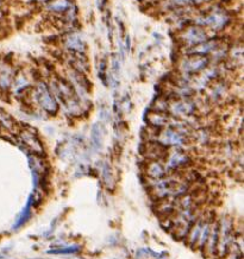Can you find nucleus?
<instances>
[{"label": "nucleus", "instance_id": "1", "mask_svg": "<svg viewBox=\"0 0 244 259\" xmlns=\"http://www.w3.org/2000/svg\"><path fill=\"white\" fill-rule=\"evenodd\" d=\"M152 186V195L156 199H178L187 193L189 183L188 181L182 180L179 176H167V177L155 180Z\"/></svg>", "mask_w": 244, "mask_h": 259}, {"label": "nucleus", "instance_id": "2", "mask_svg": "<svg viewBox=\"0 0 244 259\" xmlns=\"http://www.w3.org/2000/svg\"><path fill=\"white\" fill-rule=\"evenodd\" d=\"M195 220H197V216H195V213L193 212V208L178 209L175 218L171 220L173 221V226H171L170 229L174 232V237L178 238V239L186 238Z\"/></svg>", "mask_w": 244, "mask_h": 259}, {"label": "nucleus", "instance_id": "3", "mask_svg": "<svg viewBox=\"0 0 244 259\" xmlns=\"http://www.w3.org/2000/svg\"><path fill=\"white\" fill-rule=\"evenodd\" d=\"M217 225H218V237H217L216 251L219 253V256H224L234 242L232 221L227 216H224Z\"/></svg>", "mask_w": 244, "mask_h": 259}, {"label": "nucleus", "instance_id": "4", "mask_svg": "<svg viewBox=\"0 0 244 259\" xmlns=\"http://www.w3.org/2000/svg\"><path fill=\"white\" fill-rule=\"evenodd\" d=\"M36 98L39 105L42 106V108H44L47 112L55 113L57 111V104H56L55 98L53 97L49 89L45 87V85H38V87L36 89Z\"/></svg>", "mask_w": 244, "mask_h": 259}, {"label": "nucleus", "instance_id": "5", "mask_svg": "<svg viewBox=\"0 0 244 259\" xmlns=\"http://www.w3.org/2000/svg\"><path fill=\"white\" fill-rule=\"evenodd\" d=\"M184 141V136L175 129H165L160 131L157 136V143L163 146H179Z\"/></svg>", "mask_w": 244, "mask_h": 259}, {"label": "nucleus", "instance_id": "6", "mask_svg": "<svg viewBox=\"0 0 244 259\" xmlns=\"http://www.w3.org/2000/svg\"><path fill=\"white\" fill-rule=\"evenodd\" d=\"M194 104L192 103L188 99H176V100L171 101L168 106V109L170 111V113H173L176 117H187L191 116L194 112Z\"/></svg>", "mask_w": 244, "mask_h": 259}, {"label": "nucleus", "instance_id": "7", "mask_svg": "<svg viewBox=\"0 0 244 259\" xmlns=\"http://www.w3.org/2000/svg\"><path fill=\"white\" fill-rule=\"evenodd\" d=\"M188 162V157L184 154L181 150H174L171 151L167 157V162H166V168L167 169H176V168L182 167Z\"/></svg>", "mask_w": 244, "mask_h": 259}, {"label": "nucleus", "instance_id": "8", "mask_svg": "<svg viewBox=\"0 0 244 259\" xmlns=\"http://www.w3.org/2000/svg\"><path fill=\"white\" fill-rule=\"evenodd\" d=\"M146 156L151 161H160L161 158L166 157V148L163 145H161L160 143H150L146 145Z\"/></svg>", "mask_w": 244, "mask_h": 259}, {"label": "nucleus", "instance_id": "9", "mask_svg": "<svg viewBox=\"0 0 244 259\" xmlns=\"http://www.w3.org/2000/svg\"><path fill=\"white\" fill-rule=\"evenodd\" d=\"M167 170L166 165H163L160 161H151L147 167V175L152 180H159V178L165 177Z\"/></svg>", "mask_w": 244, "mask_h": 259}, {"label": "nucleus", "instance_id": "10", "mask_svg": "<svg viewBox=\"0 0 244 259\" xmlns=\"http://www.w3.org/2000/svg\"><path fill=\"white\" fill-rule=\"evenodd\" d=\"M21 139L26 144V146H29L35 154H42L43 152V146L41 141H39L38 138H37L34 133L30 132V131H24V132L21 133Z\"/></svg>", "mask_w": 244, "mask_h": 259}, {"label": "nucleus", "instance_id": "11", "mask_svg": "<svg viewBox=\"0 0 244 259\" xmlns=\"http://www.w3.org/2000/svg\"><path fill=\"white\" fill-rule=\"evenodd\" d=\"M206 65H207V60L206 58L194 57L185 61L184 65H182V68L187 73H197V71L202 70Z\"/></svg>", "mask_w": 244, "mask_h": 259}, {"label": "nucleus", "instance_id": "12", "mask_svg": "<svg viewBox=\"0 0 244 259\" xmlns=\"http://www.w3.org/2000/svg\"><path fill=\"white\" fill-rule=\"evenodd\" d=\"M211 225H212V220H211V218H205V219H204V224H203V227H202V231H200L199 238H198V242H197V244H195V246L199 247V248L205 247L206 242H207L208 234H210Z\"/></svg>", "mask_w": 244, "mask_h": 259}, {"label": "nucleus", "instance_id": "13", "mask_svg": "<svg viewBox=\"0 0 244 259\" xmlns=\"http://www.w3.org/2000/svg\"><path fill=\"white\" fill-rule=\"evenodd\" d=\"M169 119L162 112H151L148 114V122L154 127H163L168 124Z\"/></svg>", "mask_w": 244, "mask_h": 259}, {"label": "nucleus", "instance_id": "14", "mask_svg": "<svg viewBox=\"0 0 244 259\" xmlns=\"http://www.w3.org/2000/svg\"><path fill=\"white\" fill-rule=\"evenodd\" d=\"M217 237H218V225L217 224H212L210 228V234H208L207 242H206L205 247L206 250L210 253L216 252V247H217Z\"/></svg>", "mask_w": 244, "mask_h": 259}, {"label": "nucleus", "instance_id": "15", "mask_svg": "<svg viewBox=\"0 0 244 259\" xmlns=\"http://www.w3.org/2000/svg\"><path fill=\"white\" fill-rule=\"evenodd\" d=\"M186 39L191 44L202 43V42L205 41V34H204V31L200 30V29L192 28L186 33Z\"/></svg>", "mask_w": 244, "mask_h": 259}, {"label": "nucleus", "instance_id": "16", "mask_svg": "<svg viewBox=\"0 0 244 259\" xmlns=\"http://www.w3.org/2000/svg\"><path fill=\"white\" fill-rule=\"evenodd\" d=\"M225 22H226V18L223 15H219V13H212L208 17H206L205 19L203 20L204 24H207V25L214 26L216 29L222 28L224 25Z\"/></svg>", "mask_w": 244, "mask_h": 259}, {"label": "nucleus", "instance_id": "17", "mask_svg": "<svg viewBox=\"0 0 244 259\" xmlns=\"http://www.w3.org/2000/svg\"><path fill=\"white\" fill-rule=\"evenodd\" d=\"M79 250H80L79 246H73V247H67V248H60V250H52V251H49V253H54V255H67V253L77 252Z\"/></svg>", "mask_w": 244, "mask_h": 259}, {"label": "nucleus", "instance_id": "18", "mask_svg": "<svg viewBox=\"0 0 244 259\" xmlns=\"http://www.w3.org/2000/svg\"><path fill=\"white\" fill-rule=\"evenodd\" d=\"M69 2L66 1V0H58V1L54 2V4L50 5L53 10H56V11H63V10L68 9Z\"/></svg>", "mask_w": 244, "mask_h": 259}, {"label": "nucleus", "instance_id": "19", "mask_svg": "<svg viewBox=\"0 0 244 259\" xmlns=\"http://www.w3.org/2000/svg\"><path fill=\"white\" fill-rule=\"evenodd\" d=\"M178 5H188V4H199V2L207 1V0H173Z\"/></svg>", "mask_w": 244, "mask_h": 259}]
</instances>
